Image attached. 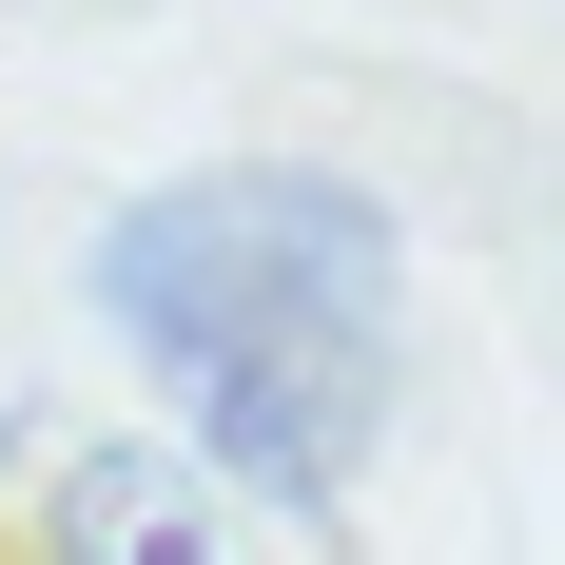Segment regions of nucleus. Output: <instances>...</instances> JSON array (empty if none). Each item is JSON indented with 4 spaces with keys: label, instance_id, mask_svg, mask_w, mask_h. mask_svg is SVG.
Segmentation results:
<instances>
[{
    "label": "nucleus",
    "instance_id": "obj_1",
    "mask_svg": "<svg viewBox=\"0 0 565 565\" xmlns=\"http://www.w3.org/2000/svg\"><path fill=\"white\" fill-rule=\"evenodd\" d=\"M98 312L157 351L195 449L332 508L391 409V215L351 175H175L98 234Z\"/></svg>",
    "mask_w": 565,
    "mask_h": 565
},
{
    "label": "nucleus",
    "instance_id": "obj_2",
    "mask_svg": "<svg viewBox=\"0 0 565 565\" xmlns=\"http://www.w3.org/2000/svg\"><path fill=\"white\" fill-rule=\"evenodd\" d=\"M78 546L98 565H195V488H175L157 449H98L78 468Z\"/></svg>",
    "mask_w": 565,
    "mask_h": 565
}]
</instances>
